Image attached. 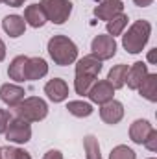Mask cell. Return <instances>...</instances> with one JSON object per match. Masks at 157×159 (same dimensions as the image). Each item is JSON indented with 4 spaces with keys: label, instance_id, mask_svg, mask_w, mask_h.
Listing matches in <instances>:
<instances>
[{
    "label": "cell",
    "instance_id": "1",
    "mask_svg": "<svg viewBox=\"0 0 157 159\" xmlns=\"http://www.w3.org/2000/svg\"><path fill=\"white\" fill-rule=\"evenodd\" d=\"M46 50H48V56L52 57V61L59 67L72 65L78 59V46L67 35H54L48 41Z\"/></svg>",
    "mask_w": 157,
    "mask_h": 159
},
{
    "label": "cell",
    "instance_id": "2",
    "mask_svg": "<svg viewBox=\"0 0 157 159\" xmlns=\"http://www.w3.org/2000/svg\"><path fill=\"white\" fill-rule=\"evenodd\" d=\"M150 35H152V24L144 19H139L122 35V46L128 54H141L148 44Z\"/></svg>",
    "mask_w": 157,
    "mask_h": 159
},
{
    "label": "cell",
    "instance_id": "3",
    "mask_svg": "<svg viewBox=\"0 0 157 159\" xmlns=\"http://www.w3.org/2000/svg\"><path fill=\"white\" fill-rule=\"evenodd\" d=\"M13 111H15L17 119H22L26 122H30V124L32 122H41L48 115V104L39 96H26L17 107H13Z\"/></svg>",
    "mask_w": 157,
    "mask_h": 159
},
{
    "label": "cell",
    "instance_id": "4",
    "mask_svg": "<svg viewBox=\"0 0 157 159\" xmlns=\"http://www.w3.org/2000/svg\"><path fill=\"white\" fill-rule=\"evenodd\" d=\"M39 6L44 11L48 22L65 24L72 15V2L70 0H41Z\"/></svg>",
    "mask_w": 157,
    "mask_h": 159
},
{
    "label": "cell",
    "instance_id": "5",
    "mask_svg": "<svg viewBox=\"0 0 157 159\" xmlns=\"http://www.w3.org/2000/svg\"><path fill=\"white\" fill-rule=\"evenodd\" d=\"M6 139L13 144H26L32 139V124L22 119H13L9 120L7 129H6Z\"/></svg>",
    "mask_w": 157,
    "mask_h": 159
},
{
    "label": "cell",
    "instance_id": "6",
    "mask_svg": "<svg viewBox=\"0 0 157 159\" xmlns=\"http://www.w3.org/2000/svg\"><path fill=\"white\" fill-rule=\"evenodd\" d=\"M91 50H92V56L98 57L100 61L113 59L117 56V41H115V37H111L107 34H100L92 39Z\"/></svg>",
    "mask_w": 157,
    "mask_h": 159
},
{
    "label": "cell",
    "instance_id": "7",
    "mask_svg": "<svg viewBox=\"0 0 157 159\" xmlns=\"http://www.w3.org/2000/svg\"><path fill=\"white\" fill-rule=\"evenodd\" d=\"M87 96H89L91 104L102 106V104H107V102H111L115 98V89L107 80H96L92 83V87L89 89Z\"/></svg>",
    "mask_w": 157,
    "mask_h": 159
},
{
    "label": "cell",
    "instance_id": "8",
    "mask_svg": "<svg viewBox=\"0 0 157 159\" xmlns=\"http://www.w3.org/2000/svg\"><path fill=\"white\" fill-rule=\"evenodd\" d=\"M44 94L48 96L50 102L61 104V102H65V100L69 98V85H67L65 80L52 78L44 83Z\"/></svg>",
    "mask_w": 157,
    "mask_h": 159
},
{
    "label": "cell",
    "instance_id": "9",
    "mask_svg": "<svg viewBox=\"0 0 157 159\" xmlns=\"http://www.w3.org/2000/svg\"><path fill=\"white\" fill-rule=\"evenodd\" d=\"M24 94H26V91L19 83H4V85H0V100L6 106H9L11 109L17 107L26 98Z\"/></svg>",
    "mask_w": 157,
    "mask_h": 159
},
{
    "label": "cell",
    "instance_id": "10",
    "mask_svg": "<svg viewBox=\"0 0 157 159\" xmlns=\"http://www.w3.org/2000/svg\"><path fill=\"white\" fill-rule=\"evenodd\" d=\"M120 13H124V4L122 0H100L94 7V17L98 20H111L113 17H117Z\"/></svg>",
    "mask_w": 157,
    "mask_h": 159
},
{
    "label": "cell",
    "instance_id": "11",
    "mask_svg": "<svg viewBox=\"0 0 157 159\" xmlns=\"http://www.w3.org/2000/svg\"><path fill=\"white\" fill-rule=\"evenodd\" d=\"M48 74V63L46 59H43L39 56L28 57L26 65H24V81H35L41 80Z\"/></svg>",
    "mask_w": 157,
    "mask_h": 159
},
{
    "label": "cell",
    "instance_id": "12",
    "mask_svg": "<svg viewBox=\"0 0 157 159\" xmlns=\"http://www.w3.org/2000/svg\"><path fill=\"white\" fill-rule=\"evenodd\" d=\"M100 119L105 124H109V126L118 124L124 119V104L115 100V98L111 102H107V104H102L100 106Z\"/></svg>",
    "mask_w": 157,
    "mask_h": 159
},
{
    "label": "cell",
    "instance_id": "13",
    "mask_svg": "<svg viewBox=\"0 0 157 159\" xmlns=\"http://www.w3.org/2000/svg\"><path fill=\"white\" fill-rule=\"evenodd\" d=\"M104 61H100L98 57H94L92 54L83 56L81 59H76V74L81 76H91V78H98V74L102 72Z\"/></svg>",
    "mask_w": 157,
    "mask_h": 159
},
{
    "label": "cell",
    "instance_id": "14",
    "mask_svg": "<svg viewBox=\"0 0 157 159\" xmlns=\"http://www.w3.org/2000/svg\"><path fill=\"white\" fill-rule=\"evenodd\" d=\"M148 65L144 61H137L128 69V76H126V83L131 91H137V87L142 83V80L148 76Z\"/></svg>",
    "mask_w": 157,
    "mask_h": 159
},
{
    "label": "cell",
    "instance_id": "15",
    "mask_svg": "<svg viewBox=\"0 0 157 159\" xmlns=\"http://www.w3.org/2000/svg\"><path fill=\"white\" fill-rule=\"evenodd\" d=\"M154 129L152 122L146 119H137L131 122L129 126V139L135 143V144H142L146 141V137L150 135V131Z\"/></svg>",
    "mask_w": 157,
    "mask_h": 159
},
{
    "label": "cell",
    "instance_id": "16",
    "mask_svg": "<svg viewBox=\"0 0 157 159\" xmlns=\"http://www.w3.org/2000/svg\"><path fill=\"white\" fill-rule=\"evenodd\" d=\"M2 30H4L9 37L17 39V37H20V35H24V32H26V22H24V19H22L20 15H7V17H4V20H2Z\"/></svg>",
    "mask_w": 157,
    "mask_h": 159
},
{
    "label": "cell",
    "instance_id": "17",
    "mask_svg": "<svg viewBox=\"0 0 157 159\" xmlns=\"http://www.w3.org/2000/svg\"><path fill=\"white\" fill-rule=\"evenodd\" d=\"M22 19H24V22H26L28 26H32V28H43V26L48 22L46 17H44V11H43V7H41L39 4L26 6Z\"/></svg>",
    "mask_w": 157,
    "mask_h": 159
},
{
    "label": "cell",
    "instance_id": "18",
    "mask_svg": "<svg viewBox=\"0 0 157 159\" xmlns=\"http://www.w3.org/2000/svg\"><path fill=\"white\" fill-rule=\"evenodd\" d=\"M139 94L142 98H146L148 102L155 104L157 102V74L155 72H148V76L142 80V83L137 87Z\"/></svg>",
    "mask_w": 157,
    "mask_h": 159
},
{
    "label": "cell",
    "instance_id": "19",
    "mask_svg": "<svg viewBox=\"0 0 157 159\" xmlns=\"http://www.w3.org/2000/svg\"><path fill=\"white\" fill-rule=\"evenodd\" d=\"M67 111L72 115V117H78V119H87L94 113V107L91 102H85V100H70L67 104Z\"/></svg>",
    "mask_w": 157,
    "mask_h": 159
},
{
    "label": "cell",
    "instance_id": "20",
    "mask_svg": "<svg viewBox=\"0 0 157 159\" xmlns=\"http://www.w3.org/2000/svg\"><path fill=\"white\" fill-rule=\"evenodd\" d=\"M28 61V56H17L11 59L9 67H7V76L9 80L17 81V83H22L24 81V65Z\"/></svg>",
    "mask_w": 157,
    "mask_h": 159
},
{
    "label": "cell",
    "instance_id": "21",
    "mask_svg": "<svg viewBox=\"0 0 157 159\" xmlns=\"http://www.w3.org/2000/svg\"><path fill=\"white\" fill-rule=\"evenodd\" d=\"M128 65L126 63H118L115 65L111 70H109V74H107V81L113 85V89L117 91V89H122L124 85H126V76H128Z\"/></svg>",
    "mask_w": 157,
    "mask_h": 159
},
{
    "label": "cell",
    "instance_id": "22",
    "mask_svg": "<svg viewBox=\"0 0 157 159\" xmlns=\"http://www.w3.org/2000/svg\"><path fill=\"white\" fill-rule=\"evenodd\" d=\"M128 15L126 13H120L117 17H113L111 20H107L105 22V28H107V35H111V37H117V35H122L124 34V30H126V26H128Z\"/></svg>",
    "mask_w": 157,
    "mask_h": 159
},
{
    "label": "cell",
    "instance_id": "23",
    "mask_svg": "<svg viewBox=\"0 0 157 159\" xmlns=\"http://www.w3.org/2000/svg\"><path fill=\"white\" fill-rule=\"evenodd\" d=\"M83 150L87 159H102L100 154V143L94 135H85L83 137Z\"/></svg>",
    "mask_w": 157,
    "mask_h": 159
},
{
    "label": "cell",
    "instance_id": "24",
    "mask_svg": "<svg viewBox=\"0 0 157 159\" xmlns=\"http://www.w3.org/2000/svg\"><path fill=\"white\" fill-rule=\"evenodd\" d=\"M94 81H96V78L76 74V76H74V91L78 93L79 96H87V93H89V89L92 87Z\"/></svg>",
    "mask_w": 157,
    "mask_h": 159
},
{
    "label": "cell",
    "instance_id": "25",
    "mask_svg": "<svg viewBox=\"0 0 157 159\" xmlns=\"http://www.w3.org/2000/svg\"><path fill=\"white\" fill-rule=\"evenodd\" d=\"M109 159H137V156H135V152H133L129 146L118 144V146H115V148L109 152Z\"/></svg>",
    "mask_w": 157,
    "mask_h": 159
},
{
    "label": "cell",
    "instance_id": "26",
    "mask_svg": "<svg viewBox=\"0 0 157 159\" xmlns=\"http://www.w3.org/2000/svg\"><path fill=\"white\" fill-rule=\"evenodd\" d=\"M2 159H32V156L17 146H6L2 148Z\"/></svg>",
    "mask_w": 157,
    "mask_h": 159
},
{
    "label": "cell",
    "instance_id": "27",
    "mask_svg": "<svg viewBox=\"0 0 157 159\" xmlns=\"http://www.w3.org/2000/svg\"><path fill=\"white\" fill-rule=\"evenodd\" d=\"M142 144H144L150 152H157V129H155V128L150 131V135L146 137V141H144Z\"/></svg>",
    "mask_w": 157,
    "mask_h": 159
},
{
    "label": "cell",
    "instance_id": "28",
    "mask_svg": "<svg viewBox=\"0 0 157 159\" xmlns=\"http://www.w3.org/2000/svg\"><path fill=\"white\" fill-rule=\"evenodd\" d=\"M11 119H13V117H11V113H9V111L0 109V133H6L7 124H9V120H11Z\"/></svg>",
    "mask_w": 157,
    "mask_h": 159
},
{
    "label": "cell",
    "instance_id": "29",
    "mask_svg": "<svg viewBox=\"0 0 157 159\" xmlns=\"http://www.w3.org/2000/svg\"><path fill=\"white\" fill-rule=\"evenodd\" d=\"M43 159H63V154H61L59 150H48V152L43 156Z\"/></svg>",
    "mask_w": 157,
    "mask_h": 159
},
{
    "label": "cell",
    "instance_id": "30",
    "mask_svg": "<svg viewBox=\"0 0 157 159\" xmlns=\"http://www.w3.org/2000/svg\"><path fill=\"white\" fill-rule=\"evenodd\" d=\"M24 2H26V0H4V4H7V6H11V7H20Z\"/></svg>",
    "mask_w": 157,
    "mask_h": 159
},
{
    "label": "cell",
    "instance_id": "31",
    "mask_svg": "<svg viewBox=\"0 0 157 159\" xmlns=\"http://www.w3.org/2000/svg\"><path fill=\"white\" fill-rule=\"evenodd\" d=\"M133 2H135V6H139V7H148V6L154 4V0H133Z\"/></svg>",
    "mask_w": 157,
    "mask_h": 159
},
{
    "label": "cell",
    "instance_id": "32",
    "mask_svg": "<svg viewBox=\"0 0 157 159\" xmlns=\"http://www.w3.org/2000/svg\"><path fill=\"white\" fill-rule=\"evenodd\" d=\"M6 59V43L0 39V63Z\"/></svg>",
    "mask_w": 157,
    "mask_h": 159
},
{
    "label": "cell",
    "instance_id": "33",
    "mask_svg": "<svg viewBox=\"0 0 157 159\" xmlns=\"http://www.w3.org/2000/svg\"><path fill=\"white\" fill-rule=\"evenodd\" d=\"M155 52H157V48H152L150 52H148V63H155Z\"/></svg>",
    "mask_w": 157,
    "mask_h": 159
},
{
    "label": "cell",
    "instance_id": "34",
    "mask_svg": "<svg viewBox=\"0 0 157 159\" xmlns=\"http://www.w3.org/2000/svg\"><path fill=\"white\" fill-rule=\"evenodd\" d=\"M0 159H2V146H0Z\"/></svg>",
    "mask_w": 157,
    "mask_h": 159
},
{
    "label": "cell",
    "instance_id": "35",
    "mask_svg": "<svg viewBox=\"0 0 157 159\" xmlns=\"http://www.w3.org/2000/svg\"><path fill=\"white\" fill-rule=\"evenodd\" d=\"M148 159H155V157H148Z\"/></svg>",
    "mask_w": 157,
    "mask_h": 159
},
{
    "label": "cell",
    "instance_id": "36",
    "mask_svg": "<svg viewBox=\"0 0 157 159\" xmlns=\"http://www.w3.org/2000/svg\"><path fill=\"white\" fill-rule=\"evenodd\" d=\"M2 2H4V0H0V4H2Z\"/></svg>",
    "mask_w": 157,
    "mask_h": 159
}]
</instances>
